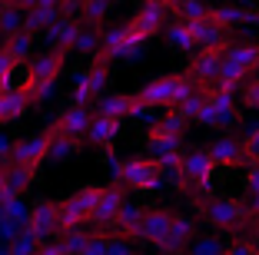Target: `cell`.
Instances as JSON below:
<instances>
[{"instance_id": "obj_1", "label": "cell", "mask_w": 259, "mask_h": 255, "mask_svg": "<svg viewBox=\"0 0 259 255\" xmlns=\"http://www.w3.org/2000/svg\"><path fill=\"white\" fill-rule=\"evenodd\" d=\"M196 90H199V86L186 73H160V76H153V80H146L143 86H140L137 99L146 106V110L173 113V110H180V106H183Z\"/></svg>"}, {"instance_id": "obj_2", "label": "cell", "mask_w": 259, "mask_h": 255, "mask_svg": "<svg viewBox=\"0 0 259 255\" xmlns=\"http://www.w3.org/2000/svg\"><path fill=\"white\" fill-rule=\"evenodd\" d=\"M199 219L209 222L220 232H243L252 225V212L246 202L233 199V195H196L193 199Z\"/></svg>"}, {"instance_id": "obj_3", "label": "cell", "mask_w": 259, "mask_h": 255, "mask_svg": "<svg viewBox=\"0 0 259 255\" xmlns=\"http://www.w3.org/2000/svg\"><path fill=\"white\" fill-rule=\"evenodd\" d=\"M256 70H259V43H252V40L229 43L226 53H223V70H220V80H216V90L236 93Z\"/></svg>"}, {"instance_id": "obj_4", "label": "cell", "mask_w": 259, "mask_h": 255, "mask_svg": "<svg viewBox=\"0 0 259 255\" xmlns=\"http://www.w3.org/2000/svg\"><path fill=\"white\" fill-rule=\"evenodd\" d=\"M63 63H67V50H57L50 46L40 57H30L27 63V80H23V90L33 96V103H44V99L54 96V83L63 73Z\"/></svg>"}, {"instance_id": "obj_5", "label": "cell", "mask_w": 259, "mask_h": 255, "mask_svg": "<svg viewBox=\"0 0 259 255\" xmlns=\"http://www.w3.org/2000/svg\"><path fill=\"white\" fill-rule=\"evenodd\" d=\"M100 192H103V186H97V182H90V186L76 189L73 195H67L60 206V225H57V235H67V232H76L80 225H87L93 219V212H97V202H100Z\"/></svg>"}, {"instance_id": "obj_6", "label": "cell", "mask_w": 259, "mask_h": 255, "mask_svg": "<svg viewBox=\"0 0 259 255\" xmlns=\"http://www.w3.org/2000/svg\"><path fill=\"white\" fill-rule=\"evenodd\" d=\"M216 163L209 159L206 149H186L180 159V169H176V186L180 192H193V195H206L209 192V182H213Z\"/></svg>"}, {"instance_id": "obj_7", "label": "cell", "mask_w": 259, "mask_h": 255, "mask_svg": "<svg viewBox=\"0 0 259 255\" xmlns=\"http://www.w3.org/2000/svg\"><path fill=\"white\" fill-rule=\"evenodd\" d=\"M196 123L203 126H213V129H226L233 123H239V110H236V93H223L216 86L206 90V99H203V110H199Z\"/></svg>"}, {"instance_id": "obj_8", "label": "cell", "mask_w": 259, "mask_h": 255, "mask_svg": "<svg viewBox=\"0 0 259 255\" xmlns=\"http://www.w3.org/2000/svg\"><path fill=\"white\" fill-rule=\"evenodd\" d=\"M116 176H120L123 189L150 192V189L160 186V179H163V166H160V159H153V156H133V159H126V163L116 169Z\"/></svg>"}, {"instance_id": "obj_9", "label": "cell", "mask_w": 259, "mask_h": 255, "mask_svg": "<svg viewBox=\"0 0 259 255\" xmlns=\"http://www.w3.org/2000/svg\"><path fill=\"white\" fill-rule=\"evenodd\" d=\"M54 129L47 126L44 133H37L33 139H17L14 146H10V166H23V169H30V173H37L40 166L50 159V146H54Z\"/></svg>"}, {"instance_id": "obj_10", "label": "cell", "mask_w": 259, "mask_h": 255, "mask_svg": "<svg viewBox=\"0 0 259 255\" xmlns=\"http://www.w3.org/2000/svg\"><path fill=\"white\" fill-rule=\"evenodd\" d=\"M206 152L216 163V169H239V166L252 163V156L243 146V136H216L213 143L206 146Z\"/></svg>"}, {"instance_id": "obj_11", "label": "cell", "mask_w": 259, "mask_h": 255, "mask_svg": "<svg viewBox=\"0 0 259 255\" xmlns=\"http://www.w3.org/2000/svg\"><path fill=\"white\" fill-rule=\"evenodd\" d=\"M123 206H126V189H123V182H110V186H103V192H100V202H97V212H93L90 225H97L100 232L113 229V222H116V216L123 212Z\"/></svg>"}, {"instance_id": "obj_12", "label": "cell", "mask_w": 259, "mask_h": 255, "mask_svg": "<svg viewBox=\"0 0 259 255\" xmlns=\"http://www.w3.org/2000/svg\"><path fill=\"white\" fill-rule=\"evenodd\" d=\"M176 219V209H169V206H150V209L143 212V225H140V235L137 242H146V245H160L163 239H166L169 225H173Z\"/></svg>"}, {"instance_id": "obj_13", "label": "cell", "mask_w": 259, "mask_h": 255, "mask_svg": "<svg viewBox=\"0 0 259 255\" xmlns=\"http://www.w3.org/2000/svg\"><path fill=\"white\" fill-rule=\"evenodd\" d=\"M97 116L107 120H126V116H146V106L137 99V93H110L97 99Z\"/></svg>"}, {"instance_id": "obj_14", "label": "cell", "mask_w": 259, "mask_h": 255, "mask_svg": "<svg viewBox=\"0 0 259 255\" xmlns=\"http://www.w3.org/2000/svg\"><path fill=\"white\" fill-rule=\"evenodd\" d=\"M223 53L226 50H196V57L190 60L186 76H190L196 86H216L220 70H223Z\"/></svg>"}, {"instance_id": "obj_15", "label": "cell", "mask_w": 259, "mask_h": 255, "mask_svg": "<svg viewBox=\"0 0 259 255\" xmlns=\"http://www.w3.org/2000/svg\"><path fill=\"white\" fill-rule=\"evenodd\" d=\"M57 225H60V206L50 202V199H44V202L33 206L30 219H27V232L44 245L50 235H57Z\"/></svg>"}, {"instance_id": "obj_16", "label": "cell", "mask_w": 259, "mask_h": 255, "mask_svg": "<svg viewBox=\"0 0 259 255\" xmlns=\"http://www.w3.org/2000/svg\"><path fill=\"white\" fill-rule=\"evenodd\" d=\"M193 242H196V222H193L190 216H183V212H176V219H173V225H169L166 239H163L156 248H160L163 255H183Z\"/></svg>"}, {"instance_id": "obj_17", "label": "cell", "mask_w": 259, "mask_h": 255, "mask_svg": "<svg viewBox=\"0 0 259 255\" xmlns=\"http://www.w3.org/2000/svg\"><path fill=\"white\" fill-rule=\"evenodd\" d=\"M57 20H60V4H54V0H30V4H23V30L33 33V37L40 30H50Z\"/></svg>"}, {"instance_id": "obj_18", "label": "cell", "mask_w": 259, "mask_h": 255, "mask_svg": "<svg viewBox=\"0 0 259 255\" xmlns=\"http://www.w3.org/2000/svg\"><path fill=\"white\" fill-rule=\"evenodd\" d=\"M166 14H169V4L166 0H150V4H143V7L137 10V17L130 20V27L140 33L143 40H150L156 30H163L166 27Z\"/></svg>"}, {"instance_id": "obj_19", "label": "cell", "mask_w": 259, "mask_h": 255, "mask_svg": "<svg viewBox=\"0 0 259 255\" xmlns=\"http://www.w3.org/2000/svg\"><path fill=\"white\" fill-rule=\"evenodd\" d=\"M143 43V37H140L130 23H116V27H110L107 33H103V43H100V50L107 53L110 60H116V57H123V53H133L137 46Z\"/></svg>"}, {"instance_id": "obj_20", "label": "cell", "mask_w": 259, "mask_h": 255, "mask_svg": "<svg viewBox=\"0 0 259 255\" xmlns=\"http://www.w3.org/2000/svg\"><path fill=\"white\" fill-rule=\"evenodd\" d=\"M90 123H93L90 110H76V106H70L67 113H60V116L50 123V129H54V136H63V139H83L87 129H90Z\"/></svg>"}, {"instance_id": "obj_21", "label": "cell", "mask_w": 259, "mask_h": 255, "mask_svg": "<svg viewBox=\"0 0 259 255\" xmlns=\"http://www.w3.org/2000/svg\"><path fill=\"white\" fill-rule=\"evenodd\" d=\"M180 143H183V133L173 129L166 120L153 123V126L146 129V146H150V152H156V159L169 156V152H180Z\"/></svg>"}, {"instance_id": "obj_22", "label": "cell", "mask_w": 259, "mask_h": 255, "mask_svg": "<svg viewBox=\"0 0 259 255\" xmlns=\"http://www.w3.org/2000/svg\"><path fill=\"white\" fill-rule=\"evenodd\" d=\"M110 57L103 50L100 53H93V60H90V67L80 73V83L87 86V93H90V99H100L103 96V86H107V80H110Z\"/></svg>"}, {"instance_id": "obj_23", "label": "cell", "mask_w": 259, "mask_h": 255, "mask_svg": "<svg viewBox=\"0 0 259 255\" xmlns=\"http://www.w3.org/2000/svg\"><path fill=\"white\" fill-rule=\"evenodd\" d=\"M190 30H193V40H196L199 50H226L233 40H229V33L223 30V27H216L209 17L206 20H196L190 23Z\"/></svg>"}, {"instance_id": "obj_24", "label": "cell", "mask_w": 259, "mask_h": 255, "mask_svg": "<svg viewBox=\"0 0 259 255\" xmlns=\"http://www.w3.org/2000/svg\"><path fill=\"white\" fill-rule=\"evenodd\" d=\"M33 106V96L23 86H14V90H7V93H0V126L4 123H14V120H20L23 113Z\"/></svg>"}, {"instance_id": "obj_25", "label": "cell", "mask_w": 259, "mask_h": 255, "mask_svg": "<svg viewBox=\"0 0 259 255\" xmlns=\"http://www.w3.org/2000/svg\"><path fill=\"white\" fill-rule=\"evenodd\" d=\"M120 129H123L120 120H107V116H97V113H93V123H90V129H87L83 143L97 146V149H110L113 139L120 136Z\"/></svg>"}, {"instance_id": "obj_26", "label": "cell", "mask_w": 259, "mask_h": 255, "mask_svg": "<svg viewBox=\"0 0 259 255\" xmlns=\"http://www.w3.org/2000/svg\"><path fill=\"white\" fill-rule=\"evenodd\" d=\"M143 206H123V212L116 216V222H113V232L120 235V239H137L140 235V225H143Z\"/></svg>"}, {"instance_id": "obj_27", "label": "cell", "mask_w": 259, "mask_h": 255, "mask_svg": "<svg viewBox=\"0 0 259 255\" xmlns=\"http://www.w3.org/2000/svg\"><path fill=\"white\" fill-rule=\"evenodd\" d=\"M23 30V4H10V0H0V37L7 40L14 33Z\"/></svg>"}, {"instance_id": "obj_28", "label": "cell", "mask_w": 259, "mask_h": 255, "mask_svg": "<svg viewBox=\"0 0 259 255\" xmlns=\"http://www.w3.org/2000/svg\"><path fill=\"white\" fill-rule=\"evenodd\" d=\"M166 37H169V43L176 46V50H183V53H193L196 57V40H193V30H190V23H180V20H173V23H166Z\"/></svg>"}, {"instance_id": "obj_29", "label": "cell", "mask_w": 259, "mask_h": 255, "mask_svg": "<svg viewBox=\"0 0 259 255\" xmlns=\"http://www.w3.org/2000/svg\"><path fill=\"white\" fill-rule=\"evenodd\" d=\"M209 20L216 23V27H223V30H233V27H239V23L249 20V14H246L243 7H209Z\"/></svg>"}, {"instance_id": "obj_30", "label": "cell", "mask_w": 259, "mask_h": 255, "mask_svg": "<svg viewBox=\"0 0 259 255\" xmlns=\"http://www.w3.org/2000/svg\"><path fill=\"white\" fill-rule=\"evenodd\" d=\"M169 14H176L180 23H196L209 17V7H203L196 0H176V4H169Z\"/></svg>"}, {"instance_id": "obj_31", "label": "cell", "mask_w": 259, "mask_h": 255, "mask_svg": "<svg viewBox=\"0 0 259 255\" xmlns=\"http://www.w3.org/2000/svg\"><path fill=\"white\" fill-rule=\"evenodd\" d=\"M4 50H7L17 63L30 60V53H33V33L20 30V33H14V37H7V40H4Z\"/></svg>"}, {"instance_id": "obj_32", "label": "cell", "mask_w": 259, "mask_h": 255, "mask_svg": "<svg viewBox=\"0 0 259 255\" xmlns=\"http://www.w3.org/2000/svg\"><path fill=\"white\" fill-rule=\"evenodd\" d=\"M80 149H83V139H63V136H57L54 146H50V163H63L67 156H73Z\"/></svg>"}, {"instance_id": "obj_33", "label": "cell", "mask_w": 259, "mask_h": 255, "mask_svg": "<svg viewBox=\"0 0 259 255\" xmlns=\"http://www.w3.org/2000/svg\"><path fill=\"white\" fill-rule=\"evenodd\" d=\"M33 176H37V173L23 169V166H10V169H7V189H10L14 195H20L23 189H27V186L33 182Z\"/></svg>"}, {"instance_id": "obj_34", "label": "cell", "mask_w": 259, "mask_h": 255, "mask_svg": "<svg viewBox=\"0 0 259 255\" xmlns=\"http://www.w3.org/2000/svg\"><path fill=\"white\" fill-rule=\"evenodd\" d=\"M110 14V4L107 0H90V4H83V14H80V23L83 27H97L103 17Z\"/></svg>"}, {"instance_id": "obj_35", "label": "cell", "mask_w": 259, "mask_h": 255, "mask_svg": "<svg viewBox=\"0 0 259 255\" xmlns=\"http://www.w3.org/2000/svg\"><path fill=\"white\" fill-rule=\"evenodd\" d=\"M87 239H90V232H83V229H76V232H67L63 239H57V242H60L63 255H83V248H87Z\"/></svg>"}, {"instance_id": "obj_36", "label": "cell", "mask_w": 259, "mask_h": 255, "mask_svg": "<svg viewBox=\"0 0 259 255\" xmlns=\"http://www.w3.org/2000/svg\"><path fill=\"white\" fill-rule=\"evenodd\" d=\"M186 255H226V242L213 239V235H206V239H196L190 248H186Z\"/></svg>"}, {"instance_id": "obj_37", "label": "cell", "mask_w": 259, "mask_h": 255, "mask_svg": "<svg viewBox=\"0 0 259 255\" xmlns=\"http://www.w3.org/2000/svg\"><path fill=\"white\" fill-rule=\"evenodd\" d=\"M37 252H40V242L33 239L27 229H23V232L10 242V255H37Z\"/></svg>"}, {"instance_id": "obj_38", "label": "cell", "mask_w": 259, "mask_h": 255, "mask_svg": "<svg viewBox=\"0 0 259 255\" xmlns=\"http://www.w3.org/2000/svg\"><path fill=\"white\" fill-rule=\"evenodd\" d=\"M226 255H256V245L249 235H236L233 242H226Z\"/></svg>"}, {"instance_id": "obj_39", "label": "cell", "mask_w": 259, "mask_h": 255, "mask_svg": "<svg viewBox=\"0 0 259 255\" xmlns=\"http://www.w3.org/2000/svg\"><path fill=\"white\" fill-rule=\"evenodd\" d=\"M107 245H110V235L107 232H93L90 239H87L83 255H107Z\"/></svg>"}, {"instance_id": "obj_40", "label": "cell", "mask_w": 259, "mask_h": 255, "mask_svg": "<svg viewBox=\"0 0 259 255\" xmlns=\"http://www.w3.org/2000/svg\"><path fill=\"white\" fill-rule=\"evenodd\" d=\"M107 255H137V252H133V242L120 239V235H110V245H107Z\"/></svg>"}, {"instance_id": "obj_41", "label": "cell", "mask_w": 259, "mask_h": 255, "mask_svg": "<svg viewBox=\"0 0 259 255\" xmlns=\"http://www.w3.org/2000/svg\"><path fill=\"white\" fill-rule=\"evenodd\" d=\"M243 106H249V110H259V80H249L243 90Z\"/></svg>"}, {"instance_id": "obj_42", "label": "cell", "mask_w": 259, "mask_h": 255, "mask_svg": "<svg viewBox=\"0 0 259 255\" xmlns=\"http://www.w3.org/2000/svg\"><path fill=\"white\" fill-rule=\"evenodd\" d=\"M246 186H249V192H259V156L246 166Z\"/></svg>"}, {"instance_id": "obj_43", "label": "cell", "mask_w": 259, "mask_h": 255, "mask_svg": "<svg viewBox=\"0 0 259 255\" xmlns=\"http://www.w3.org/2000/svg\"><path fill=\"white\" fill-rule=\"evenodd\" d=\"M37 255H63V248H60V242H44Z\"/></svg>"}, {"instance_id": "obj_44", "label": "cell", "mask_w": 259, "mask_h": 255, "mask_svg": "<svg viewBox=\"0 0 259 255\" xmlns=\"http://www.w3.org/2000/svg\"><path fill=\"white\" fill-rule=\"evenodd\" d=\"M249 239H252V245H256V255H259V225L252 229V235H249Z\"/></svg>"}]
</instances>
